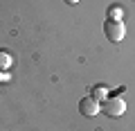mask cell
I'll return each instance as SVG.
<instances>
[{
    "instance_id": "cell-1",
    "label": "cell",
    "mask_w": 135,
    "mask_h": 131,
    "mask_svg": "<svg viewBox=\"0 0 135 131\" xmlns=\"http://www.w3.org/2000/svg\"><path fill=\"white\" fill-rule=\"evenodd\" d=\"M101 111H104V115H108V118H119L122 113L126 111V102L122 100V97H106Z\"/></svg>"
},
{
    "instance_id": "cell-2",
    "label": "cell",
    "mask_w": 135,
    "mask_h": 131,
    "mask_svg": "<svg viewBox=\"0 0 135 131\" xmlns=\"http://www.w3.org/2000/svg\"><path fill=\"white\" fill-rule=\"evenodd\" d=\"M104 34L108 36V41L119 43V41L124 39V34H126V27H124L122 20H106V23H104Z\"/></svg>"
},
{
    "instance_id": "cell-3",
    "label": "cell",
    "mask_w": 135,
    "mask_h": 131,
    "mask_svg": "<svg viewBox=\"0 0 135 131\" xmlns=\"http://www.w3.org/2000/svg\"><path fill=\"white\" fill-rule=\"evenodd\" d=\"M101 111V104L97 102L92 95H88V97H83L81 102H79V113L81 115H86V118H92V115H97V113Z\"/></svg>"
},
{
    "instance_id": "cell-4",
    "label": "cell",
    "mask_w": 135,
    "mask_h": 131,
    "mask_svg": "<svg viewBox=\"0 0 135 131\" xmlns=\"http://www.w3.org/2000/svg\"><path fill=\"white\" fill-rule=\"evenodd\" d=\"M11 54L7 52V50H0V70H9L11 68Z\"/></svg>"
},
{
    "instance_id": "cell-5",
    "label": "cell",
    "mask_w": 135,
    "mask_h": 131,
    "mask_svg": "<svg viewBox=\"0 0 135 131\" xmlns=\"http://www.w3.org/2000/svg\"><path fill=\"white\" fill-rule=\"evenodd\" d=\"M122 16H124V9L119 5H113L108 9V20H122Z\"/></svg>"
},
{
    "instance_id": "cell-6",
    "label": "cell",
    "mask_w": 135,
    "mask_h": 131,
    "mask_svg": "<svg viewBox=\"0 0 135 131\" xmlns=\"http://www.w3.org/2000/svg\"><path fill=\"white\" fill-rule=\"evenodd\" d=\"M92 97H95L97 102H104V100H106V88H104V84H99V86L92 88Z\"/></svg>"
},
{
    "instance_id": "cell-7",
    "label": "cell",
    "mask_w": 135,
    "mask_h": 131,
    "mask_svg": "<svg viewBox=\"0 0 135 131\" xmlns=\"http://www.w3.org/2000/svg\"><path fill=\"white\" fill-rule=\"evenodd\" d=\"M63 2H65V5H77L79 0H63Z\"/></svg>"
}]
</instances>
